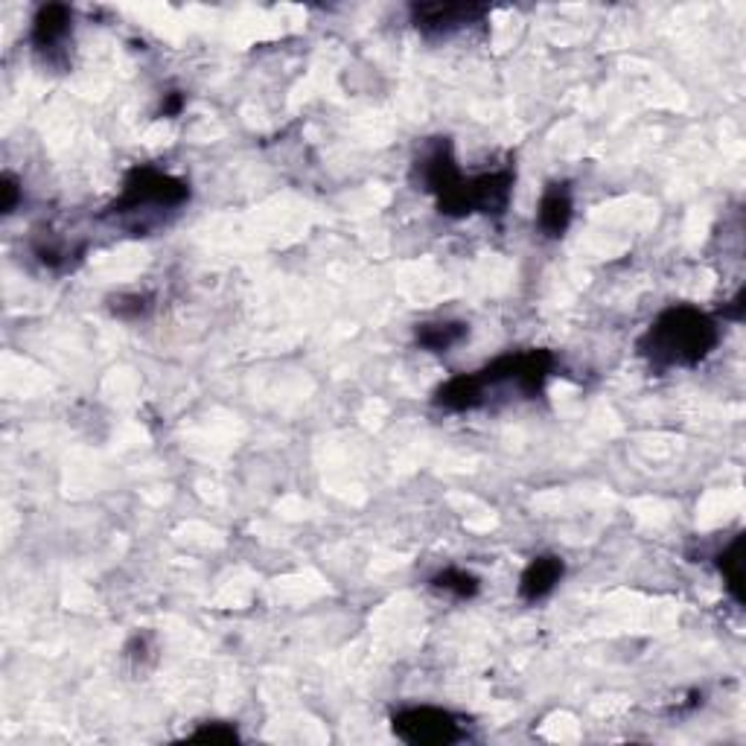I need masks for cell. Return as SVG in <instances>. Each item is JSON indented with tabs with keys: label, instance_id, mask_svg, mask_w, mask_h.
<instances>
[{
	"label": "cell",
	"instance_id": "1",
	"mask_svg": "<svg viewBox=\"0 0 746 746\" xmlns=\"http://www.w3.org/2000/svg\"><path fill=\"white\" fill-rule=\"evenodd\" d=\"M721 341V330L712 315L694 307H671L651 324L638 341L642 356L656 368H694Z\"/></svg>",
	"mask_w": 746,
	"mask_h": 746
},
{
	"label": "cell",
	"instance_id": "2",
	"mask_svg": "<svg viewBox=\"0 0 746 746\" xmlns=\"http://www.w3.org/2000/svg\"><path fill=\"white\" fill-rule=\"evenodd\" d=\"M190 198V187L181 178L170 173H161L155 166H134L123 181V193L109 213L126 216V213H141L146 207H164L175 211Z\"/></svg>",
	"mask_w": 746,
	"mask_h": 746
},
{
	"label": "cell",
	"instance_id": "3",
	"mask_svg": "<svg viewBox=\"0 0 746 746\" xmlns=\"http://www.w3.org/2000/svg\"><path fill=\"white\" fill-rule=\"evenodd\" d=\"M394 735L415 746H447L463 738L461 721L435 706H411L394 715Z\"/></svg>",
	"mask_w": 746,
	"mask_h": 746
},
{
	"label": "cell",
	"instance_id": "4",
	"mask_svg": "<svg viewBox=\"0 0 746 746\" xmlns=\"http://www.w3.org/2000/svg\"><path fill=\"white\" fill-rule=\"evenodd\" d=\"M554 370V356L549 350H525V354H508L499 356L495 361H490L488 368H481V379L484 386H502V382H511L517 386V391L534 397L542 391L545 379L551 377Z\"/></svg>",
	"mask_w": 746,
	"mask_h": 746
},
{
	"label": "cell",
	"instance_id": "5",
	"mask_svg": "<svg viewBox=\"0 0 746 746\" xmlns=\"http://www.w3.org/2000/svg\"><path fill=\"white\" fill-rule=\"evenodd\" d=\"M417 173H420L423 187L438 198L440 213L456 216L458 196H461L463 181L467 178H463L461 170H458V161L456 155H452V143L449 141L432 143V150H426V155L417 161Z\"/></svg>",
	"mask_w": 746,
	"mask_h": 746
},
{
	"label": "cell",
	"instance_id": "6",
	"mask_svg": "<svg viewBox=\"0 0 746 746\" xmlns=\"http://www.w3.org/2000/svg\"><path fill=\"white\" fill-rule=\"evenodd\" d=\"M490 9L484 3H415L411 24L423 35H449L461 27L479 24Z\"/></svg>",
	"mask_w": 746,
	"mask_h": 746
},
{
	"label": "cell",
	"instance_id": "7",
	"mask_svg": "<svg viewBox=\"0 0 746 746\" xmlns=\"http://www.w3.org/2000/svg\"><path fill=\"white\" fill-rule=\"evenodd\" d=\"M73 12L62 3H48L39 9V16L32 18V44L39 53H53L71 35Z\"/></svg>",
	"mask_w": 746,
	"mask_h": 746
},
{
	"label": "cell",
	"instance_id": "8",
	"mask_svg": "<svg viewBox=\"0 0 746 746\" xmlns=\"http://www.w3.org/2000/svg\"><path fill=\"white\" fill-rule=\"evenodd\" d=\"M488 391L490 388L484 386L481 374H461V377H452L447 386H440L435 391V406L447 411H472L484 406Z\"/></svg>",
	"mask_w": 746,
	"mask_h": 746
},
{
	"label": "cell",
	"instance_id": "9",
	"mask_svg": "<svg viewBox=\"0 0 746 746\" xmlns=\"http://www.w3.org/2000/svg\"><path fill=\"white\" fill-rule=\"evenodd\" d=\"M572 190L569 184H549L536 207V225L545 236H563L572 222Z\"/></svg>",
	"mask_w": 746,
	"mask_h": 746
},
{
	"label": "cell",
	"instance_id": "10",
	"mask_svg": "<svg viewBox=\"0 0 746 746\" xmlns=\"http://www.w3.org/2000/svg\"><path fill=\"white\" fill-rule=\"evenodd\" d=\"M566 566H563V560L554 558V554H545V558L531 560V566L522 572V581H519V595L525 597V601H542L545 595L554 592V586L560 583Z\"/></svg>",
	"mask_w": 746,
	"mask_h": 746
},
{
	"label": "cell",
	"instance_id": "11",
	"mask_svg": "<svg viewBox=\"0 0 746 746\" xmlns=\"http://www.w3.org/2000/svg\"><path fill=\"white\" fill-rule=\"evenodd\" d=\"M470 327L461 321H440L417 327V345L432 350V354H447L449 347H456L461 338H467Z\"/></svg>",
	"mask_w": 746,
	"mask_h": 746
},
{
	"label": "cell",
	"instance_id": "12",
	"mask_svg": "<svg viewBox=\"0 0 746 746\" xmlns=\"http://www.w3.org/2000/svg\"><path fill=\"white\" fill-rule=\"evenodd\" d=\"M740 545H744V536H735V542H732L729 549L717 558V566H721V574L723 581H726L729 595L735 597L738 604H744V592H740V583H744V572H740V566H744V560H740Z\"/></svg>",
	"mask_w": 746,
	"mask_h": 746
},
{
	"label": "cell",
	"instance_id": "13",
	"mask_svg": "<svg viewBox=\"0 0 746 746\" xmlns=\"http://www.w3.org/2000/svg\"><path fill=\"white\" fill-rule=\"evenodd\" d=\"M435 590H443L456 597H472L479 592V578L463 569H443L432 578Z\"/></svg>",
	"mask_w": 746,
	"mask_h": 746
},
{
	"label": "cell",
	"instance_id": "14",
	"mask_svg": "<svg viewBox=\"0 0 746 746\" xmlns=\"http://www.w3.org/2000/svg\"><path fill=\"white\" fill-rule=\"evenodd\" d=\"M114 315L117 318H141V315L150 313V304L141 295H123V298L114 300Z\"/></svg>",
	"mask_w": 746,
	"mask_h": 746
},
{
	"label": "cell",
	"instance_id": "15",
	"mask_svg": "<svg viewBox=\"0 0 746 746\" xmlns=\"http://www.w3.org/2000/svg\"><path fill=\"white\" fill-rule=\"evenodd\" d=\"M190 740H219V744H231V740H239V735H236V729H231L228 723H211V726H202L198 732H193Z\"/></svg>",
	"mask_w": 746,
	"mask_h": 746
},
{
	"label": "cell",
	"instance_id": "16",
	"mask_svg": "<svg viewBox=\"0 0 746 746\" xmlns=\"http://www.w3.org/2000/svg\"><path fill=\"white\" fill-rule=\"evenodd\" d=\"M0 196H3V202H0V211H3V213L16 211L21 190H18V181L12 178V175H3V181H0Z\"/></svg>",
	"mask_w": 746,
	"mask_h": 746
},
{
	"label": "cell",
	"instance_id": "17",
	"mask_svg": "<svg viewBox=\"0 0 746 746\" xmlns=\"http://www.w3.org/2000/svg\"><path fill=\"white\" fill-rule=\"evenodd\" d=\"M181 109H184V94H181V91L164 94V103H161V114H164V117H178Z\"/></svg>",
	"mask_w": 746,
	"mask_h": 746
}]
</instances>
